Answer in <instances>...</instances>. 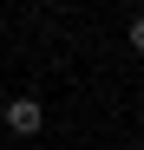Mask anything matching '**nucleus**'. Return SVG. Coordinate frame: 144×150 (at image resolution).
Listing matches in <instances>:
<instances>
[{
    "mask_svg": "<svg viewBox=\"0 0 144 150\" xmlns=\"http://www.w3.org/2000/svg\"><path fill=\"white\" fill-rule=\"evenodd\" d=\"M0 124H7L13 137H39L46 111H39V98H7V105H0Z\"/></svg>",
    "mask_w": 144,
    "mask_h": 150,
    "instance_id": "obj_1",
    "label": "nucleus"
},
{
    "mask_svg": "<svg viewBox=\"0 0 144 150\" xmlns=\"http://www.w3.org/2000/svg\"><path fill=\"white\" fill-rule=\"evenodd\" d=\"M131 52H144V13L131 20Z\"/></svg>",
    "mask_w": 144,
    "mask_h": 150,
    "instance_id": "obj_2",
    "label": "nucleus"
}]
</instances>
